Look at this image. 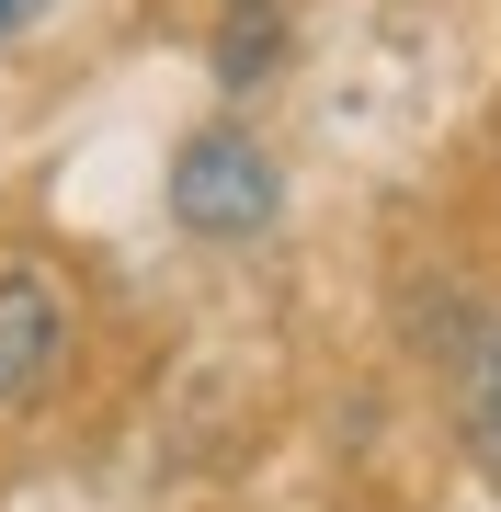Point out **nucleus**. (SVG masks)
<instances>
[{
    "label": "nucleus",
    "instance_id": "nucleus-1",
    "mask_svg": "<svg viewBox=\"0 0 501 512\" xmlns=\"http://www.w3.org/2000/svg\"><path fill=\"white\" fill-rule=\"evenodd\" d=\"M274 160L240 137V126H205L183 137V160H171V217H183L194 239H251V228H274Z\"/></svg>",
    "mask_w": 501,
    "mask_h": 512
},
{
    "label": "nucleus",
    "instance_id": "nucleus-2",
    "mask_svg": "<svg viewBox=\"0 0 501 512\" xmlns=\"http://www.w3.org/2000/svg\"><path fill=\"white\" fill-rule=\"evenodd\" d=\"M57 342H69V308H57L46 274H0V399H35Z\"/></svg>",
    "mask_w": 501,
    "mask_h": 512
},
{
    "label": "nucleus",
    "instance_id": "nucleus-3",
    "mask_svg": "<svg viewBox=\"0 0 501 512\" xmlns=\"http://www.w3.org/2000/svg\"><path fill=\"white\" fill-rule=\"evenodd\" d=\"M274 46H285V23L251 0V12L228 23V46H217V80H228V92H240V80H262V69H274Z\"/></svg>",
    "mask_w": 501,
    "mask_h": 512
},
{
    "label": "nucleus",
    "instance_id": "nucleus-4",
    "mask_svg": "<svg viewBox=\"0 0 501 512\" xmlns=\"http://www.w3.org/2000/svg\"><path fill=\"white\" fill-rule=\"evenodd\" d=\"M467 433H479V456L501 467V330H490L479 365H467Z\"/></svg>",
    "mask_w": 501,
    "mask_h": 512
},
{
    "label": "nucleus",
    "instance_id": "nucleus-5",
    "mask_svg": "<svg viewBox=\"0 0 501 512\" xmlns=\"http://www.w3.org/2000/svg\"><path fill=\"white\" fill-rule=\"evenodd\" d=\"M46 12V0H0V35H23V23H35Z\"/></svg>",
    "mask_w": 501,
    "mask_h": 512
}]
</instances>
